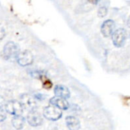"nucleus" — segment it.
<instances>
[{
	"label": "nucleus",
	"mask_w": 130,
	"mask_h": 130,
	"mask_svg": "<svg viewBox=\"0 0 130 130\" xmlns=\"http://www.w3.org/2000/svg\"><path fill=\"white\" fill-rule=\"evenodd\" d=\"M40 79H41V81L43 82V88H46V89H49V88H50L52 87V83H51V82H50L48 78H46L44 75H43Z\"/></svg>",
	"instance_id": "14"
},
{
	"label": "nucleus",
	"mask_w": 130,
	"mask_h": 130,
	"mask_svg": "<svg viewBox=\"0 0 130 130\" xmlns=\"http://www.w3.org/2000/svg\"><path fill=\"white\" fill-rule=\"evenodd\" d=\"M127 26H128V27L130 28V16L129 17L128 20H127Z\"/></svg>",
	"instance_id": "18"
},
{
	"label": "nucleus",
	"mask_w": 130,
	"mask_h": 130,
	"mask_svg": "<svg viewBox=\"0 0 130 130\" xmlns=\"http://www.w3.org/2000/svg\"><path fill=\"white\" fill-rule=\"evenodd\" d=\"M5 110L9 114L14 117H17V116H21L24 108L19 101H9L6 102L5 106Z\"/></svg>",
	"instance_id": "2"
},
{
	"label": "nucleus",
	"mask_w": 130,
	"mask_h": 130,
	"mask_svg": "<svg viewBox=\"0 0 130 130\" xmlns=\"http://www.w3.org/2000/svg\"><path fill=\"white\" fill-rule=\"evenodd\" d=\"M66 123L69 130H79L81 128L79 120L73 116H68L66 118Z\"/></svg>",
	"instance_id": "11"
},
{
	"label": "nucleus",
	"mask_w": 130,
	"mask_h": 130,
	"mask_svg": "<svg viewBox=\"0 0 130 130\" xmlns=\"http://www.w3.org/2000/svg\"><path fill=\"white\" fill-rule=\"evenodd\" d=\"M24 123H25V119L22 116L14 117L11 120V123H12V126H14V128L18 130L21 129L24 127Z\"/></svg>",
	"instance_id": "12"
},
{
	"label": "nucleus",
	"mask_w": 130,
	"mask_h": 130,
	"mask_svg": "<svg viewBox=\"0 0 130 130\" xmlns=\"http://www.w3.org/2000/svg\"><path fill=\"white\" fill-rule=\"evenodd\" d=\"M6 119V111L4 108H0V122L4 121Z\"/></svg>",
	"instance_id": "15"
},
{
	"label": "nucleus",
	"mask_w": 130,
	"mask_h": 130,
	"mask_svg": "<svg viewBox=\"0 0 130 130\" xmlns=\"http://www.w3.org/2000/svg\"><path fill=\"white\" fill-rule=\"evenodd\" d=\"M107 11H108V8L107 7H106L105 5H101L98 8V16L100 18H104L107 15Z\"/></svg>",
	"instance_id": "13"
},
{
	"label": "nucleus",
	"mask_w": 130,
	"mask_h": 130,
	"mask_svg": "<svg viewBox=\"0 0 130 130\" xmlns=\"http://www.w3.org/2000/svg\"><path fill=\"white\" fill-rule=\"evenodd\" d=\"M33 61H34V56L32 53L28 50L20 52V53L17 57V62L21 66H30L33 63Z\"/></svg>",
	"instance_id": "7"
},
{
	"label": "nucleus",
	"mask_w": 130,
	"mask_h": 130,
	"mask_svg": "<svg viewBox=\"0 0 130 130\" xmlns=\"http://www.w3.org/2000/svg\"><path fill=\"white\" fill-rule=\"evenodd\" d=\"M54 94L56 97L60 98L62 99H68L70 98V91L69 89L62 85H57L54 88Z\"/></svg>",
	"instance_id": "10"
},
{
	"label": "nucleus",
	"mask_w": 130,
	"mask_h": 130,
	"mask_svg": "<svg viewBox=\"0 0 130 130\" xmlns=\"http://www.w3.org/2000/svg\"><path fill=\"white\" fill-rule=\"evenodd\" d=\"M127 37L126 30L124 28H118L116 30L114 34L112 36L113 43L116 47H122L126 42Z\"/></svg>",
	"instance_id": "4"
},
{
	"label": "nucleus",
	"mask_w": 130,
	"mask_h": 130,
	"mask_svg": "<svg viewBox=\"0 0 130 130\" xmlns=\"http://www.w3.org/2000/svg\"><path fill=\"white\" fill-rule=\"evenodd\" d=\"M5 36V30L4 27L2 24H0V41L4 39Z\"/></svg>",
	"instance_id": "16"
},
{
	"label": "nucleus",
	"mask_w": 130,
	"mask_h": 130,
	"mask_svg": "<svg viewBox=\"0 0 130 130\" xmlns=\"http://www.w3.org/2000/svg\"><path fill=\"white\" fill-rule=\"evenodd\" d=\"M20 53V50L18 46L14 42H8L3 49V55L6 59H12L18 57Z\"/></svg>",
	"instance_id": "1"
},
{
	"label": "nucleus",
	"mask_w": 130,
	"mask_h": 130,
	"mask_svg": "<svg viewBox=\"0 0 130 130\" xmlns=\"http://www.w3.org/2000/svg\"><path fill=\"white\" fill-rule=\"evenodd\" d=\"M27 120L29 125H30L31 126H34V127L39 126L43 123V118H42L40 113L39 112H37L36 110L30 111L27 113Z\"/></svg>",
	"instance_id": "8"
},
{
	"label": "nucleus",
	"mask_w": 130,
	"mask_h": 130,
	"mask_svg": "<svg viewBox=\"0 0 130 130\" xmlns=\"http://www.w3.org/2000/svg\"><path fill=\"white\" fill-rule=\"evenodd\" d=\"M101 31L102 35L104 37H112L113 34H114V32L116 31L115 22L111 19H108V20L104 21L101 25Z\"/></svg>",
	"instance_id": "6"
},
{
	"label": "nucleus",
	"mask_w": 130,
	"mask_h": 130,
	"mask_svg": "<svg viewBox=\"0 0 130 130\" xmlns=\"http://www.w3.org/2000/svg\"><path fill=\"white\" fill-rule=\"evenodd\" d=\"M19 102L22 105L23 108L29 110V112L36 110V107H37L36 98L32 97L30 94H24L21 95Z\"/></svg>",
	"instance_id": "5"
},
{
	"label": "nucleus",
	"mask_w": 130,
	"mask_h": 130,
	"mask_svg": "<svg viewBox=\"0 0 130 130\" xmlns=\"http://www.w3.org/2000/svg\"><path fill=\"white\" fill-rule=\"evenodd\" d=\"M43 116L48 120L56 121V120H59L62 117V112L59 108H57L54 106L50 105L44 108Z\"/></svg>",
	"instance_id": "3"
},
{
	"label": "nucleus",
	"mask_w": 130,
	"mask_h": 130,
	"mask_svg": "<svg viewBox=\"0 0 130 130\" xmlns=\"http://www.w3.org/2000/svg\"><path fill=\"white\" fill-rule=\"evenodd\" d=\"M5 100L2 96H0V108H3L5 106Z\"/></svg>",
	"instance_id": "17"
},
{
	"label": "nucleus",
	"mask_w": 130,
	"mask_h": 130,
	"mask_svg": "<svg viewBox=\"0 0 130 130\" xmlns=\"http://www.w3.org/2000/svg\"><path fill=\"white\" fill-rule=\"evenodd\" d=\"M50 105L54 106L61 110H67L69 108V104L66 100L57 97L52 98L50 100Z\"/></svg>",
	"instance_id": "9"
}]
</instances>
